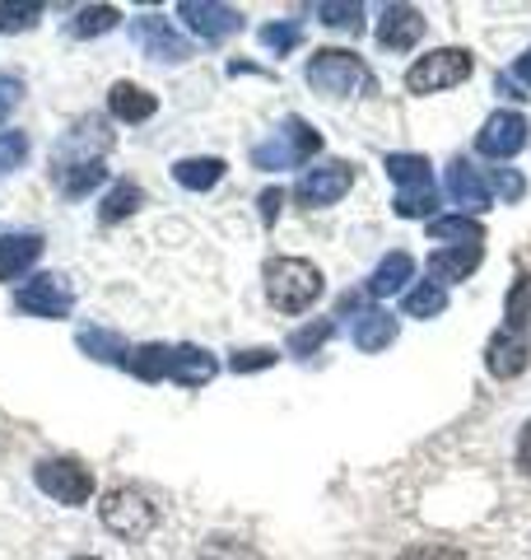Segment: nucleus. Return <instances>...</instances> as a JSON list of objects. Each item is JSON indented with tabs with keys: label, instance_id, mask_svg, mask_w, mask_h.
<instances>
[{
	"label": "nucleus",
	"instance_id": "f257e3e1",
	"mask_svg": "<svg viewBox=\"0 0 531 560\" xmlns=\"http://www.w3.org/2000/svg\"><path fill=\"white\" fill-rule=\"evenodd\" d=\"M261 276H266V300L280 313H304L322 294V271L304 257H271Z\"/></svg>",
	"mask_w": 531,
	"mask_h": 560
},
{
	"label": "nucleus",
	"instance_id": "f03ea898",
	"mask_svg": "<svg viewBox=\"0 0 531 560\" xmlns=\"http://www.w3.org/2000/svg\"><path fill=\"white\" fill-rule=\"evenodd\" d=\"M387 173L397 183V215L401 220H424L434 215L438 187H434V164L424 154H387Z\"/></svg>",
	"mask_w": 531,
	"mask_h": 560
},
{
	"label": "nucleus",
	"instance_id": "7ed1b4c3",
	"mask_svg": "<svg viewBox=\"0 0 531 560\" xmlns=\"http://www.w3.org/2000/svg\"><path fill=\"white\" fill-rule=\"evenodd\" d=\"M308 84L317 94H354V90H374V75L368 66L359 61V51H345V47H322L317 57L308 61Z\"/></svg>",
	"mask_w": 531,
	"mask_h": 560
},
{
	"label": "nucleus",
	"instance_id": "20e7f679",
	"mask_svg": "<svg viewBox=\"0 0 531 560\" xmlns=\"http://www.w3.org/2000/svg\"><path fill=\"white\" fill-rule=\"evenodd\" d=\"M317 150H322V136H317L304 117H290L271 140H261L252 150V164L257 168H298V164H308Z\"/></svg>",
	"mask_w": 531,
	"mask_h": 560
},
{
	"label": "nucleus",
	"instance_id": "39448f33",
	"mask_svg": "<svg viewBox=\"0 0 531 560\" xmlns=\"http://www.w3.org/2000/svg\"><path fill=\"white\" fill-rule=\"evenodd\" d=\"M471 70H475L471 51L438 47V51L420 57L411 70H405V90H411V94H438V90H452V84H467Z\"/></svg>",
	"mask_w": 531,
	"mask_h": 560
},
{
	"label": "nucleus",
	"instance_id": "423d86ee",
	"mask_svg": "<svg viewBox=\"0 0 531 560\" xmlns=\"http://www.w3.org/2000/svg\"><path fill=\"white\" fill-rule=\"evenodd\" d=\"M108 150H113L108 121H103V117H80L75 127L57 140V150H51V173H66V168H80V164H98Z\"/></svg>",
	"mask_w": 531,
	"mask_h": 560
},
{
	"label": "nucleus",
	"instance_id": "0eeeda50",
	"mask_svg": "<svg viewBox=\"0 0 531 560\" xmlns=\"http://www.w3.org/2000/svg\"><path fill=\"white\" fill-rule=\"evenodd\" d=\"M103 528L121 541H140L154 528V504L131 486H117L103 495Z\"/></svg>",
	"mask_w": 531,
	"mask_h": 560
},
{
	"label": "nucleus",
	"instance_id": "6e6552de",
	"mask_svg": "<svg viewBox=\"0 0 531 560\" xmlns=\"http://www.w3.org/2000/svg\"><path fill=\"white\" fill-rule=\"evenodd\" d=\"M33 481H38L43 495H51L57 504H84L94 495V477H88V467H80L75 458H43L33 467Z\"/></svg>",
	"mask_w": 531,
	"mask_h": 560
},
{
	"label": "nucleus",
	"instance_id": "1a4fd4ad",
	"mask_svg": "<svg viewBox=\"0 0 531 560\" xmlns=\"http://www.w3.org/2000/svg\"><path fill=\"white\" fill-rule=\"evenodd\" d=\"M350 187H354V164L350 160H322L317 168H308L304 178H298L294 197H298L304 210H322L331 201H341Z\"/></svg>",
	"mask_w": 531,
	"mask_h": 560
},
{
	"label": "nucleus",
	"instance_id": "9d476101",
	"mask_svg": "<svg viewBox=\"0 0 531 560\" xmlns=\"http://www.w3.org/2000/svg\"><path fill=\"white\" fill-rule=\"evenodd\" d=\"M14 308L28 313V318H66L70 308H75V294L61 276H33L28 285H20L14 294Z\"/></svg>",
	"mask_w": 531,
	"mask_h": 560
},
{
	"label": "nucleus",
	"instance_id": "9b49d317",
	"mask_svg": "<svg viewBox=\"0 0 531 560\" xmlns=\"http://www.w3.org/2000/svg\"><path fill=\"white\" fill-rule=\"evenodd\" d=\"M177 14H182L187 28L197 33L201 43H210V47L224 43V38H234V33L243 28V14L234 5H201V0H182Z\"/></svg>",
	"mask_w": 531,
	"mask_h": 560
},
{
	"label": "nucleus",
	"instance_id": "f8f14e48",
	"mask_svg": "<svg viewBox=\"0 0 531 560\" xmlns=\"http://www.w3.org/2000/svg\"><path fill=\"white\" fill-rule=\"evenodd\" d=\"M131 38H135V47H145V57H154V61H187L191 57V43L173 28V20H158V14L135 20Z\"/></svg>",
	"mask_w": 531,
	"mask_h": 560
},
{
	"label": "nucleus",
	"instance_id": "ddd939ff",
	"mask_svg": "<svg viewBox=\"0 0 531 560\" xmlns=\"http://www.w3.org/2000/svg\"><path fill=\"white\" fill-rule=\"evenodd\" d=\"M527 145V117L522 113H494L481 136H475V150L485 154V160H512Z\"/></svg>",
	"mask_w": 531,
	"mask_h": 560
},
{
	"label": "nucleus",
	"instance_id": "4468645a",
	"mask_svg": "<svg viewBox=\"0 0 531 560\" xmlns=\"http://www.w3.org/2000/svg\"><path fill=\"white\" fill-rule=\"evenodd\" d=\"M527 360H531V341L522 337V331L499 327L489 337V346H485V370L494 378H518L527 370Z\"/></svg>",
	"mask_w": 531,
	"mask_h": 560
},
{
	"label": "nucleus",
	"instance_id": "2eb2a0df",
	"mask_svg": "<svg viewBox=\"0 0 531 560\" xmlns=\"http://www.w3.org/2000/svg\"><path fill=\"white\" fill-rule=\"evenodd\" d=\"M424 38V14L415 5H387L378 20V43L387 51H411Z\"/></svg>",
	"mask_w": 531,
	"mask_h": 560
},
{
	"label": "nucleus",
	"instance_id": "dca6fc26",
	"mask_svg": "<svg viewBox=\"0 0 531 560\" xmlns=\"http://www.w3.org/2000/svg\"><path fill=\"white\" fill-rule=\"evenodd\" d=\"M448 197H452V206H462L467 215H481L489 206V183L481 178V168H471L467 160H452L448 164Z\"/></svg>",
	"mask_w": 531,
	"mask_h": 560
},
{
	"label": "nucleus",
	"instance_id": "f3484780",
	"mask_svg": "<svg viewBox=\"0 0 531 560\" xmlns=\"http://www.w3.org/2000/svg\"><path fill=\"white\" fill-rule=\"evenodd\" d=\"M215 355L201 346H173V364H168V378L182 383V388H205L210 378H215Z\"/></svg>",
	"mask_w": 531,
	"mask_h": 560
},
{
	"label": "nucleus",
	"instance_id": "a211bd4d",
	"mask_svg": "<svg viewBox=\"0 0 531 560\" xmlns=\"http://www.w3.org/2000/svg\"><path fill=\"white\" fill-rule=\"evenodd\" d=\"M108 108L117 121H150L158 113V98L145 90V84H131V80H117L113 94H108Z\"/></svg>",
	"mask_w": 531,
	"mask_h": 560
},
{
	"label": "nucleus",
	"instance_id": "6ab92c4d",
	"mask_svg": "<svg viewBox=\"0 0 531 560\" xmlns=\"http://www.w3.org/2000/svg\"><path fill=\"white\" fill-rule=\"evenodd\" d=\"M38 257H43L38 234H5L0 238V280H20Z\"/></svg>",
	"mask_w": 531,
	"mask_h": 560
},
{
	"label": "nucleus",
	"instance_id": "aec40b11",
	"mask_svg": "<svg viewBox=\"0 0 531 560\" xmlns=\"http://www.w3.org/2000/svg\"><path fill=\"white\" fill-rule=\"evenodd\" d=\"M415 276V257L411 253H387L382 261H378V271L368 276V300H387V294H397V290H405V280Z\"/></svg>",
	"mask_w": 531,
	"mask_h": 560
},
{
	"label": "nucleus",
	"instance_id": "412c9836",
	"mask_svg": "<svg viewBox=\"0 0 531 560\" xmlns=\"http://www.w3.org/2000/svg\"><path fill=\"white\" fill-rule=\"evenodd\" d=\"M481 257H485V248L481 243H467V248H438L434 257H429V276L434 280H467L475 267H481Z\"/></svg>",
	"mask_w": 531,
	"mask_h": 560
},
{
	"label": "nucleus",
	"instance_id": "4be33fe9",
	"mask_svg": "<svg viewBox=\"0 0 531 560\" xmlns=\"http://www.w3.org/2000/svg\"><path fill=\"white\" fill-rule=\"evenodd\" d=\"M392 341H397V318L392 313H382V308L359 313V323H354V346H359L364 355H378V350H387Z\"/></svg>",
	"mask_w": 531,
	"mask_h": 560
},
{
	"label": "nucleus",
	"instance_id": "5701e85b",
	"mask_svg": "<svg viewBox=\"0 0 531 560\" xmlns=\"http://www.w3.org/2000/svg\"><path fill=\"white\" fill-rule=\"evenodd\" d=\"M80 350L88 360H103V364H131V346L117 337V331H103V327H84L80 331Z\"/></svg>",
	"mask_w": 531,
	"mask_h": 560
},
{
	"label": "nucleus",
	"instance_id": "b1692460",
	"mask_svg": "<svg viewBox=\"0 0 531 560\" xmlns=\"http://www.w3.org/2000/svg\"><path fill=\"white\" fill-rule=\"evenodd\" d=\"M168 364H173V346L150 341V346L131 350V364H127V370H131L140 383H164V378H168Z\"/></svg>",
	"mask_w": 531,
	"mask_h": 560
},
{
	"label": "nucleus",
	"instance_id": "393cba45",
	"mask_svg": "<svg viewBox=\"0 0 531 560\" xmlns=\"http://www.w3.org/2000/svg\"><path fill=\"white\" fill-rule=\"evenodd\" d=\"M429 238L467 248V243H485V230L471 215H438V220H429Z\"/></svg>",
	"mask_w": 531,
	"mask_h": 560
},
{
	"label": "nucleus",
	"instance_id": "a878e982",
	"mask_svg": "<svg viewBox=\"0 0 531 560\" xmlns=\"http://www.w3.org/2000/svg\"><path fill=\"white\" fill-rule=\"evenodd\" d=\"M173 178L187 191H210L224 178V160H182V164H173Z\"/></svg>",
	"mask_w": 531,
	"mask_h": 560
},
{
	"label": "nucleus",
	"instance_id": "bb28decb",
	"mask_svg": "<svg viewBox=\"0 0 531 560\" xmlns=\"http://www.w3.org/2000/svg\"><path fill=\"white\" fill-rule=\"evenodd\" d=\"M145 201V191H140L135 183H117L108 197L98 201V220L103 224H117V220H127V215H135V206Z\"/></svg>",
	"mask_w": 531,
	"mask_h": 560
},
{
	"label": "nucleus",
	"instance_id": "cd10ccee",
	"mask_svg": "<svg viewBox=\"0 0 531 560\" xmlns=\"http://www.w3.org/2000/svg\"><path fill=\"white\" fill-rule=\"evenodd\" d=\"M442 308H448V290L438 280H424V285L405 294V318H438Z\"/></svg>",
	"mask_w": 531,
	"mask_h": 560
},
{
	"label": "nucleus",
	"instance_id": "c85d7f7f",
	"mask_svg": "<svg viewBox=\"0 0 531 560\" xmlns=\"http://www.w3.org/2000/svg\"><path fill=\"white\" fill-rule=\"evenodd\" d=\"M504 327L508 331H522L527 337V327H531V276H518L512 280V290H508V304H504Z\"/></svg>",
	"mask_w": 531,
	"mask_h": 560
},
{
	"label": "nucleus",
	"instance_id": "c756f323",
	"mask_svg": "<svg viewBox=\"0 0 531 560\" xmlns=\"http://www.w3.org/2000/svg\"><path fill=\"white\" fill-rule=\"evenodd\" d=\"M103 178H108V168H103V160L98 164H80V168H66V173H57V187L66 191V197H88Z\"/></svg>",
	"mask_w": 531,
	"mask_h": 560
},
{
	"label": "nucleus",
	"instance_id": "7c9ffc66",
	"mask_svg": "<svg viewBox=\"0 0 531 560\" xmlns=\"http://www.w3.org/2000/svg\"><path fill=\"white\" fill-rule=\"evenodd\" d=\"M331 337H335V323L331 318H317V323L298 327L294 337H290V355H312V350H322Z\"/></svg>",
	"mask_w": 531,
	"mask_h": 560
},
{
	"label": "nucleus",
	"instance_id": "2f4dec72",
	"mask_svg": "<svg viewBox=\"0 0 531 560\" xmlns=\"http://www.w3.org/2000/svg\"><path fill=\"white\" fill-rule=\"evenodd\" d=\"M117 20H121V14H117L113 5H84V10H80V20L70 24V28H75L80 38H94V33L117 28Z\"/></svg>",
	"mask_w": 531,
	"mask_h": 560
},
{
	"label": "nucleus",
	"instance_id": "473e14b6",
	"mask_svg": "<svg viewBox=\"0 0 531 560\" xmlns=\"http://www.w3.org/2000/svg\"><path fill=\"white\" fill-rule=\"evenodd\" d=\"M38 14H43V5H10V0H0V33H24V28H33L38 24Z\"/></svg>",
	"mask_w": 531,
	"mask_h": 560
},
{
	"label": "nucleus",
	"instance_id": "72a5a7b5",
	"mask_svg": "<svg viewBox=\"0 0 531 560\" xmlns=\"http://www.w3.org/2000/svg\"><path fill=\"white\" fill-rule=\"evenodd\" d=\"M257 38H261V47H266V51H280V57H285V51H294V47H298V38H304V28H298V24H266V28L257 33Z\"/></svg>",
	"mask_w": 531,
	"mask_h": 560
},
{
	"label": "nucleus",
	"instance_id": "f704fd0d",
	"mask_svg": "<svg viewBox=\"0 0 531 560\" xmlns=\"http://www.w3.org/2000/svg\"><path fill=\"white\" fill-rule=\"evenodd\" d=\"M317 14H322V24H331V28H354L364 20V5H345V0H322L317 5Z\"/></svg>",
	"mask_w": 531,
	"mask_h": 560
},
{
	"label": "nucleus",
	"instance_id": "c9c22d12",
	"mask_svg": "<svg viewBox=\"0 0 531 560\" xmlns=\"http://www.w3.org/2000/svg\"><path fill=\"white\" fill-rule=\"evenodd\" d=\"M201 560H257V556L247 551L243 541H234V537H215V541H205Z\"/></svg>",
	"mask_w": 531,
	"mask_h": 560
},
{
	"label": "nucleus",
	"instance_id": "e433bc0d",
	"mask_svg": "<svg viewBox=\"0 0 531 560\" xmlns=\"http://www.w3.org/2000/svg\"><path fill=\"white\" fill-rule=\"evenodd\" d=\"M20 98H24V80L14 70H0V121L20 108Z\"/></svg>",
	"mask_w": 531,
	"mask_h": 560
},
{
	"label": "nucleus",
	"instance_id": "4c0bfd02",
	"mask_svg": "<svg viewBox=\"0 0 531 560\" xmlns=\"http://www.w3.org/2000/svg\"><path fill=\"white\" fill-rule=\"evenodd\" d=\"M28 154V136L24 131H5L0 136V168H20Z\"/></svg>",
	"mask_w": 531,
	"mask_h": 560
},
{
	"label": "nucleus",
	"instance_id": "58836bf2",
	"mask_svg": "<svg viewBox=\"0 0 531 560\" xmlns=\"http://www.w3.org/2000/svg\"><path fill=\"white\" fill-rule=\"evenodd\" d=\"M271 364H275V350H238V355L228 360V370L252 374V370H271Z\"/></svg>",
	"mask_w": 531,
	"mask_h": 560
},
{
	"label": "nucleus",
	"instance_id": "ea45409f",
	"mask_svg": "<svg viewBox=\"0 0 531 560\" xmlns=\"http://www.w3.org/2000/svg\"><path fill=\"white\" fill-rule=\"evenodd\" d=\"M494 187H499V197L508 201H522L527 197V178L518 168H494Z\"/></svg>",
	"mask_w": 531,
	"mask_h": 560
},
{
	"label": "nucleus",
	"instance_id": "a19ab883",
	"mask_svg": "<svg viewBox=\"0 0 531 560\" xmlns=\"http://www.w3.org/2000/svg\"><path fill=\"white\" fill-rule=\"evenodd\" d=\"M401 560H467V556L457 547H438V541H429V547H411Z\"/></svg>",
	"mask_w": 531,
	"mask_h": 560
},
{
	"label": "nucleus",
	"instance_id": "79ce46f5",
	"mask_svg": "<svg viewBox=\"0 0 531 560\" xmlns=\"http://www.w3.org/2000/svg\"><path fill=\"white\" fill-rule=\"evenodd\" d=\"M257 206H261V224H275L280 206H285V191H280V187H266L261 197H257Z\"/></svg>",
	"mask_w": 531,
	"mask_h": 560
},
{
	"label": "nucleus",
	"instance_id": "37998d69",
	"mask_svg": "<svg viewBox=\"0 0 531 560\" xmlns=\"http://www.w3.org/2000/svg\"><path fill=\"white\" fill-rule=\"evenodd\" d=\"M518 467H522L527 477H531V420L522 425V440H518Z\"/></svg>",
	"mask_w": 531,
	"mask_h": 560
},
{
	"label": "nucleus",
	"instance_id": "c03bdc74",
	"mask_svg": "<svg viewBox=\"0 0 531 560\" xmlns=\"http://www.w3.org/2000/svg\"><path fill=\"white\" fill-rule=\"evenodd\" d=\"M512 80H518V84H527V90H531V47L522 51L518 61H512Z\"/></svg>",
	"mask_w": 531,
	"mask_h": 560
},
{
	"label": "nucleus",
	"instance_id": "a18cd8bd",
	"mask_svg": "<svg viewBox=\"0 0 531 560\" xmlns=\"http://www.w3.org/2000/svg\"><path fill=\"white\" fill-rule=\"evenodd\" d=\"M75 560H94V556H75Z\"/></svg>",
	"mask_w": 531,
	"mask_h": 560
}]
</instances>
